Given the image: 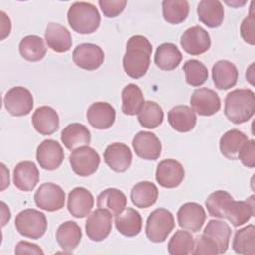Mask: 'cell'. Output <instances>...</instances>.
I'll return each instance as SVG.
<instances>
[{"label": "cell", "mask_w": 255, "mask_h": 255, "mask_svg": "<svg viewBox=\"0 0 255 255\" xmlns=\"http://www.w3.org/2000/svg\"><path fill=\"white\" fill-rule=\"evenodd\" d=\"M197 15L207 27L217 28L224 20V8L218 0H202L197 5Z\"/></svg>", "instance_id": "cell-27"}, {"label": "cell", "mask_w": 255, "mask_h": 255, "mask_svg": "<svg viewBox=\"0 0 255 255\" xmlns=\"http://www.w3.org/2000/svg\"><path fill=\"white\" fill-rule=\"evenodd\" d=\"M174 226L175 223L172 213L165 208H157L149 214L146 220L145 234L152 242H163L173 230Z\"/></svg>", "instance_id": "cell-5"}, {"label": "cell", "mask_w": 255, "mask_h": 255, "mask_svg": "<svg viewBox=\"0 0 255 255\" xmlns=\"http://www.w3.org/2000/svg\"><path fill=\"white\" fill-rule=\"evenodd\" d=\"M194 247V238L190 232L185 230H177L171 236L167 249L171 255H187L191 254Z\"/></svg>", "instance_id": "cell-41"}, {"label": "cell", "mask_w": 255, "mask_h": 255, "mask_svg": "<svg viewBox=\"0 0 255 255\" xmlns=\"http://www.w3.org/2000/svg\"><path fill=\"white\" fill-rule=\"evenodd\" d=\"M19 52L25 60L38 62L45 57L47 48L41 37L37 35H28L21 40L19 44Z\"/></svg>", "instance_id": "cell-36"}, {"label": "cell", "mask_w": 255, "mask_h": 255, "mask_svg": "<svg viewBox=\"0 0 255 255\" xmlns=\"http://www.w3.org/2000/svg\"><path fill=\"white\" fill-rule=\"evenodd\" d=\"M151 53L152 45L146 37L141 35L130 37L123 58V67L126 74L132 79L143 77L149 68Z\"/></svg>", "instance_id": "cell-1"}, {"label": "cell", "mask_w": 255, "mask_h": 255, "mask_svg": "<svg viewBox=\"0 0 255 255\" xmlns=\"http://www.w3.org/2000/svg\"><path fill=\"white\" fill-rule=\"evenodd\" d=\"M233 200L231 194L225 190H217L212 192L205 201V206L210 216L224 219L226 210Z\"/></svg>", "instance_id": "cell-40"}, {"label": "cell", "mask_w": 255, "mask_h": 255, "mask_svg": "<svg viewBox=\"0 0 255 255\" xmlns=\"http://www.w3.org/2000/svg\"><path fill=\"white\" fill-rule=\"evenodd\" d=\"M99 5L106 17L115 18L124 11V9L127 5V1H125V0H100Z\"/></svg>", "instance_id": "cell-45"}, {"label": "cell", "mask_w": 255, "mask_h": 255, "mask_svg": "<svg viewBox=\"0 0 255 255\" xmlns=\"http://www.w3.org/2000/svg\"><path fill=\"white\" fill-rule=\"evenodd\" d=\"M1 205H2V226H4L6 224L7 221L10 220L11 218V213H10V210L9 208L6 206V204L2 201L1 202Z\"/></svg>", "instance_id": "cell-50"}, {"label": "cell", "mask_w": 255, "mask_h": 255, "mask_svg": "<svg viewBox=\"0 0 255 255\" xmlns=\"http://www.w3.org/2000/svg\"><path fill=\"white\" fill-rule=\"evenodd\" d=\"M94 206L93 194L85 187H75L68 195L67 207L71 215L76 218L88 216Z\"/></svg>", "instance_id": "cell-18"}, {"label": "cell", "mask_w": 255, "mask_h": 255, "mask_svg": "<svg viewBox=\"0 0 255 255\" xmlns=\"http://www.w3.org/2000/svg\"><path fill=\"white\" fill-rule=\"evenodd\" d=\"M212 80L219 90H228L234 87L238 80L236 66L227 60L217 61L212 67Z\"/></svg>", "instance_id": "cell-23"}, {"label": "cell", "mask_w": 255, "mask_h": 255, "mask_svg": "<svg viewBox=\"0 0 255 255\" xmlns=\"http://www.w3.org/2000/svg\"><path fill=\"white\" fill-rule=\"evenodd\" d=\"M189 4L186 0L162 1V15L169 24H180L188 16Z\"/></svg>", "instance_id": "cell-38"}, {"label": "cell", "mask_w": 255, "mask_h": 255, "mask_svg": "<svg viewBox=\"0 0 255 255\" xmlns=\"http://www.w3.org/2000/svg\"><path fill=\"white\" fill-rule=\"evenodd\" d=\"M255 113V94L250 89H236L224 100V114L233 124L249 121Z\"/></svg>", "instance_id": "cell-2"}, {"label": "cell", "mask_w": 255, "mask_h": 255, "mask_svg": "<svg viewBox=\"0 0 255 255\" xmlns=\"http://www.w3.org/2000/svg\"><path fill=\"white\" fill-rule=\"evenodd\" d=\"M15 254H37L43 255L44 251L37 245L28 241H20L15 247Z\"/></svg>", "instance_id": "cell-47"}, {"label": "cell", "mask_w": 255, "mask_h": 255, "mask_svg": "<svg viewBox=\"0 0 255 255\" xmlns=\"http://www.w3.org/2000/svg\"><path fill=\"white\" fill-rule=\"evenodd\" d=\"M206 219V213L202 205L196 202H186L177 211L178 225L191 232H198Z\"/></svg>", "instance_id": "cell-16"}, {"label": "cell", "mask_w": 255, "mask_h": 255, "mask_svg": "<svg viewBox=\"0 0 255 255\" xmlns=\"http://www.w3.org/2000/svg\"><path fill=\"white\" fill-rule=\"evenodd\" d=\"M255 213L254 195L249 196L246 200L235 201L234 199L229 204L225 218L228 219L235 227L245 224Z\"/></svg>", "instance_id": "cell-25"}, {"label": "cell", "mask_w": 255, "mask_h": 255, "mask_svg": "<svg viewBox=\"0 0 255 255\" xmlns=\"http://www.w3.org/2000/svg\"><path fill=\"white\" fill-rule=\"evenodd\" d=\"M46 215L36 209H24L16 215L15 227L24 237L31 239L41 238L47 230Z\"/></svg>", "instance_id": "cell-4"}, {"label": "cell", "mask_w": 255, "mask_h": 255, "mask_svg": "<svg viewBox=\"0 0 255 255\" xmlns=\"http://www.w3.org/2000/svg\"><path fill=\"white\" fill-rule=\"evenodd\" d=\"M237 159H239L243 165L253 168L255 166V141L254 139H248L241 146Z\"/></svg>", "instance_id": "cell-44"}, {"label": "cell", "mask_w": 255, "mask_h": 255, "mask_svg": "<svg viewBox=\"0 0 255 255\" xmlns=\"http://www.w3.org/2000/svg\"><path fill=\"white\" fill-rule=\"evenodd\" d=\"M158 198V189L150 181L136 183L130 191L131 202L138 208H147L153 205Z\"/></svg>", "instance_id": "cell-32"}, {"label": "cell", "mask_w": 255, "mask_h": 255, "mask_svg": "<svg viewBox=\"0 0 255 255\" xmlns=\"http://www.w3.org/2000/svg\"><path fill=\"white\" fill-rule=\"evenodd\" d=\"M254 3H255L254 1L251 2L249 14L242 21L240 26V35L242 39L250 45L255 44V12L253 8Z\"/></svg>", "instance_id": "cell-43"}, {"label": "cell", "mask_w": 255, "mask_h": 255, "mask_svg": "<svg viewBox=\"0 0 255 255\" xmlns=\"http://www.w3.org/2000/svg\"><path fill=\"white\" fill-rule=\"evenodd\" d=\"M69 161L73 171L80 176H90L100 165L99 153L89 145L80 146L72 150Z\"/></svg>", "instance_id": "cell-6"}, {"label": "cell", "mask_w": 255, "mask_h": 255, "mask_svg": "<svg viewBox=\"0 0 255 255\" xmlns=\"http://www.w3.org/2000/svg\"><path fill=\"white\" fill-rule=\"evenodd\" d=\"M70 27L79 34H92L100 26L101 16L95 5L89 2L73 3L67 13Z\"/></svg>", "instance_id": "cell-3"}, {"label": "cell", "mask_w": 255, "mask_h": 255, "mask_svg": "<svg viewBox=\"0 0 255 255\" xmlns=\"http://www.w3.org/2000/svg\"><path fill=\"white\" fill-rule=\"evenodd\" d=\"M112 216L109 210L100 207L89 214L85 229L92 241L100 242L109 236L112 231Z\"/></svg>", "instance_id": "cell-9"}, {"label": "cell", "mask_w": 255, "mask_h": 255, "mask_svg": "<svg viewBox=\"0 0 255 255\" xmlns=\"http://www.w3.org/2000/svg\"><path fill=\"white\" fill-rule=\"evenodd\" d=\"M182 70L185 73L186 83L192 87H199L208 79L207 68L198 60L190 59L186 61Z\"/></svg>", "instance_id": "cell-42"}, {"label": "cell", "mask_w": 255, "mask_h": 255, "mask_svg": "<svg viewBox=\"0 0 255 255\" xmlns=\"http://www.w3.org/2000/svg\"><path fill=\"white\" fill-rule=\"evenodd\" d=\"M73 61L81 69L94 71L99 69L105 60L102 48L96 44L83 43L78 45L73 51Z\"/></svg>", "instance_id": "cell-10"}, {"label": "cell", "mask_w": 255, "mask_h": 255, "mask_svg": "<svg viewBox=\"0 0 255 255\" xmlns=\"http://www.w3.org/2000/svg\"><path fill=\"white\" fill-rule=\"evenodd\" d=\"M180 45L187 54L198 56L209 50L211 40L205 29L200 26H193L183 32L180 38Z\"/></svg>", "instance_id": "cell-11"}, {"label": "cell", "mask_w": 255, "mask_h": 255, "mask_svg": "<svg viewBox=\"0 0 255 255\" xmlns=\"http://www.w3.org/2000/svg\"><path fill=\"white\" fill-rule=\"evenodd\" d=\"M56 239L60 247L65 252L71 253L81 242V227L75 221H66L58 227L56 231Z\"/></svg>", "instance_id": "cell-30"}, {"label": "cell", "mask_w": 255, "mask_h": 255, "mask_svg": "<svg viewBox=\"0 0 255 255\" xmlns=\"http://www.w3.org/2000/svg\"><path fill=\"white\" fill-rule=\"evenodd\" d=\"M232 248L238 254H255V226L249 224L235 232Z\"/></svg>", "instance_id": "cell-37"}, {"label": "cell", "mask_w": 255, "mask_h": 255, "mask_svg": "<svg viewBox=\"0 0 255 255\" xmlns=\"http://www.w3.org/2000/svg\"><path fill=\"white\" fill-rule=\"evenodd\" d=\"M248 140V137L245 133L238 129H230L226 131L220 138L219 148L226 158L235 160L237 159V154L245 141Z\"/></svg>", "instance_id": "cell-35"}, {"label": "cell", "mask_w": 255, "mask_h": 255, "mask_svg": "<svg viewBox=\"0 0 255 255\" xmlns=\"http://www.w3.org/2000/svg\"><path fill=\"white\" fill-rule=\"evenodd\" d=\"M162 108L153 101L144 102L142 108L137 114L139 124L146 128H155L163 121Z\"/></svg>", "instance_id": "cell-39"}, {"label": "cell", "mask_w": 255, "mask_h": 255, "mask_svg": "<svg viewBox=\"0 0 255 255\" xmlns=\"http://www.w3.org/2000/svg\"><path fill=\"white\" fill-rule=\"evenodd\" d=\"M184 168L175 159H163L156 167L155 179L160 186L165 188L177 187L184 178Z\"/></svg>", "instance_id": "cell-14"}, {"label": "cell", "mask_w": 255, "mask_h": 255, "mask_svg": "<svg viewBox=\"0 0 255 255\" xmlns=\"http://www.w3.org/2000/svg\"><path fill=\"white\" fill-rule=\"evenodd\" d=\"M190 105L192 110L199 116L209 117L220 110L221 102L215 91L208 88H198L191 95Z\"/></svg>", "instance_id": "cell-12"}, {"label": "cell", "mask_w": 255, "mask_h": 255, "mask_svg": "<svg viewBox=\"0 0 255 255\" xmlns=\"http://www.w3.org/2000/svg\"><path fill=\"white\" fill-rule=\"evenodd\" d=\"M135 154L146 160H156L161 154V142L159 138L150 131H139L132 140Z\"/></svg>", "instance_id": "cell-17"}, {"label": "cell", "mask_w": 255, "mask_h": 255, "mask_svg": "<svg viewBox=\"0 0 255 255\" xmlns=\"http://www.w3.org/2000/svg\"><path fill=\"white\" fill-rule=\"evenodd\" d=\"M36 205L46 211L60 210L65 204V192L61 186L46 182L39 186L34 195Z\"/></svg>", "instance_id": "cell-8"}, {"label": "cell", "mask_w": 255, "mask_h": 255, "mask_svg": "<svg viewBox=\"0 0 255 255\" xmlns=\"http://www.w3.org/2000/svg\"><path fill=\"white\" fill-rule=\"evenodd\" d=\"M104 160L106 164L116 172H125L132 161L130 148L122 142H114L108 145L104 151Z\"/></svg>", "instance_id": "cell-15"}, {"label": "cell", "mask_w": 255, "mask_h": 255, "mask_svg": "<svg viewBox=\"0 0 255 255\" xmlns=\"http://www.w3.org/2000/svg\"><path fill=\"white\" fill-rule=\"evenodd\" d=\"M167 120L171 128L179 132L190 131L196 125L195 112L185 105L173 107L168 112Z\"/></svg>", "instance_id": "cell-28"}, {"label": "cell", "mask_w": 255, "mask_h": 255, "mask_svg": "<svg viewBox=\"0 0 255 255\" xmlns=\"http://www.w3.org/2000/svg\"><path fill=\"white\" fill-rule=\"evenodd\" d=\"M14 185L22 191L33 190L39 182V170L33 161L19 162L13 172Z\"/></svg>", "instance_id": "cell-20"}, {"label": "cell", "mask_w": 255, "mask_h": 255, "mask_svg": "<svg viewBox=\"0 0 255 255\" xmlns=\"http://www.w3.org/2000/svg\"><path fill=\"white\" fill-rule=\"evenodd\" d=\"M48 47L57 53H64L72 47V37L69 30L58 23H49L45 31Z\"/></svg>", "instance_id": "cell-22"}, {"label": "cell", "mask_w": 255, "mask_h": 255, "mask_svg": "<svg viewBox=\"0 0 255 255\" xmlns=\"http://www.w3.org/2000/svg\"><path fill=\"white\" fill-rule=\"evenodd\" d=\"M191 254H219L215 244L203 234L198 235L194 240V247Z\"/></svg>", "instance_id": "cell-46"}, {"label": "cell", "mask_w": 255, "mask_h": 255, "mask_svg": "<svg viewBox=\"0 0 255 255\" xmlns=\"http://www.w3.org/2000/svg\"><path fill=\"white\" fill-rule=\"evenodd\" d=\"M182 54L176 45L172 43H163L156 49L154 55L155 65L163 71L174 70L181 62Z\"/></svg>", "instance_id": "cell-31"}, {"label": "cell", "mask_w": 255, "mask_h": 255, "mask_svg": "<svg viewBox=\"0 0 255 255\" xmlns=\"http://www.w3.org/2000/svg\"><path fill=\"white\" fill-rule=\"evenodd\" d=\"M89 124L97 129H107L113 126L116 120V111L106 102H95L87 111Z\"/></svg>", "instance_id": "cell-19"}, {"label": "cell", "mask_w": 255, "mask_h": 255, "mask_svg": "<svg viewBox=\"0 0 255 255\" xmlns=\"http://www.w3.org/2000/svg\"><path fill=\"white\" fill-rule=\"evenodd\" d=\"M144 104L140 88L135 84L127 85L122 91V111L125 115H137Z\"/></svg>", "instance_id": "cell-34"}, {"label": "cell", "mask_w": 255, "mask_h": 255, "mask_svg": "<svg viewBox=\"0 0 255 255\" xmlns=\"http://www.w3.org/2000/svg\"><path fill=\"white\" fill-rule=\"evenodd\" d=\"M64 157L63 147L57 140L45 139L37 147L36 158L43 169H57L62 164Z\"/></svg>", "instance_id": "cell-13"}, {"label": "cell", "mask_w": 255, "mask_h": 255, "mask_svg": "<svg viewBox=\"0 0 255 255\" xmlns=\"http://www.w3.org/2000/svg\"><path fill=\"white\" fill-rule=\"evenodd\" d=\"M1 167H2V186H1V190H4L7 186H9L10 184V178H9V170L6 168V166L4 165V163H1Z\"/></svg>", "instance_id": "cell-49"}, {"label": "cell", "mask_w": 255, "mask_h": 255, "mask_svg": "<svg viewBox=\"0 0 255 255\" xmlns=\"http://www.w3.org/2000/svg\"><path fill=\"white\" fill-rule=\"evenodd\" d=\"M97 205L109 210L113 216H117L126 208L127 197L123 191L117 188H107L98 195Z\"/></svg>", "instance_id": "cell-33"}, {"label": "cell", "mask_w": 255, "mask_h": 255, "mask_svg": "<svg viewBox=\"0 0 255 255\" xmlns=\"http://www.w3.org/2000/svg\"><path fill=\"white\" fill-rule=\"evenodd\" d=\"M1 15V40H4L9 36L11 32V21L4 11L0 12Z\"/></svg>", "instance_id": "cell-48"}, {"label": "cell", "mask_w": 255, "mask_h": 255, "mask_svg": "<svg viewBox=\"0 0 255 255\" xmlns=\"http://www.w3.org/2000/svg\"><path fill=\"white\" fill-rule=\"evenodd\" d=\"M61 140L69 150H74L91 142V132L88 128L80 123L68 125L61 132Z\"/></svg>", "instance_id": "cell-29"}, {"label": "cell", "mask_w": 255, "mask_h": 255, "mask_svg": "<svg viewBox=\"0 0 255 255\" xmlns=\"http://www.w3.org/2000/svg\"><path fill=\"white\" fill-rule=\"evenodd\" d=\"M32 124L40 134L50 135L59 128V116L52 107L42 106L34 112Z\"/></svg>", "instance_id": "cell-21"}, {"label": "cell", "mask_w": 255, "mask_h": 255, "mask_svg": "<svg viewBox=\"0 0 255 255\" xmlns=\"http://www.w3.org/2000/svg\"><path fill=\"white\" fill-rule=\"evenodd\" d=\"M4 106L10 115L22 117L32 111L34 99L28 89L24 87H14L4 96Z\"/></svg>", "instance_id": "cell-7"}, {"label": "cell", "mask_w": 255, "mask_h": 255, "mask_svg": "<svg viewBox=\"0 0 255 255\" xmlns=\"http://www.w3.org/2000/svg\"><path fill=\"white\" fill-rule=\"evenodd\" d=\"M202 234L215 244L219 254H223L227 251L231 236V228L226 222L211 219L207 222Z\"/></svg>", "instance_id": "cell-24"}, {"label": "cell", "mask_w": 255, "mask_h": 255, "mask_svg": "<svg viewBox=\"0 0 255 255\" xmlns=\"http://www.w3.org/2000/svg\"><path fill=\"white\" fill-rule=\"evenodd\" d=\"M115 225L117 230L124 236L133 237L141 231L142 218L138 211L128 207L116 216Z\"/></svg>", "instance_id": "cell-26"}]
</instances>
